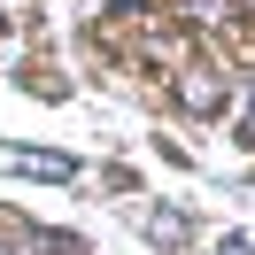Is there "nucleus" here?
Masks as SVG:
<instances>
[{
  "label": "nucleus",
  "mask_w": 255,
  "mask_h": 255,
  "mask_svg": "<svg viewBox=\"0 0 255 255\" xmlns=\"http://www.w3.org/2000/svg\"><path fill=\"white\" fill-rule=\"evenodd\" d=\"M178 101H186L193 116H209V109H224V101H232V85H217V70H186V85H178Z\"/></svg>",
  "instance_id": "1"
},
{
  "label": "nucleus",
  "mask_w": 255,
  "mask_h": 255,
  "mask_svg": "<svg viewBox=\"0 0 255 255\" xmlns=\"http://www.w3.org/2000/svg\"><path fill=\"white\" fill-rule=\"evenodd\" d=\"M0 170H39V178H70L62 155H16V147H0Z\"/></svg>",
  "instance_id": "2"
},
{
  "label": "nucleus",
  "mask_w": 255,
  "mask_h": 255,
  "mask_svg": "<svg viewBox=\"0 0 255 255\" xmlns=\"http://www.w3.org/2000/svg\"><path fill=\"white\" fill-rule=\"evenodd\" d=\"M186 16H193V23H232L240 0H186Z\"/></svg>",
  "instance_id": "3"
},
{
  "label": "nucleus",
  "mask_w": 255,
  "mask_h": 255,
  "mask_svg": "<svg viewBox=\"0 0 255 255\" xmlns=\"http://www.w3.org/2000/svg\"><path fill=\"white\" fill-rule=\"evenodd\" d=\"M217 255H248V240H224V248H217Z\"/></svg>",
  "instance_id": "4"
}]
</instances>
